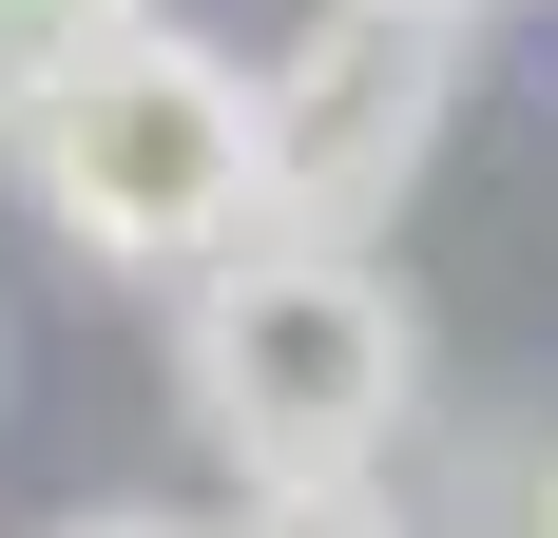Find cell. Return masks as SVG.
I'll use <instances>...</instances> for the list:
<instances>
[{
  "instance_id": "5b68a950",
  "label": "cell",
  "mask_w": 558,
  "mask_h": 538,
  "mask_svg": "<svg viewBox=\"0 0 558 538\" xmlns=\"http://www.w3.org/2000/svg\"><path fill=\"white\" fill-rule=\"evenodd\" d=\"M116 20H155V0H0V39H116Z\"/></svg>"
},
{
  "instance_id": "ba28073f",
  "label": "cell",
  "mask_w": 558,
  "mask_h": 538,
  "mask_svg": "<svg viewBox=\"0 0 558 538\" xmlns=\"http://www.w3.org/2000/svg\"><path fill=\"white\" fill-rule=\"evenodd\" d=\"M501 538H558V442L520 462V519H501Z\"/></svg>"
},
{
  "instance_id": "277c9868",
  "label": "cell",
  "mask_w": 558,
  "mask_h": 538,
  "mask_svg": "<svg viewBox=\"0 0 558 538\" xmlns=\"http://www.w3.org/2000/svg\"><path fill=\"white\" fill-rule=\"evenodd\" d=\"M213 538H424V519H404L386 462H347V481H231Z\"/></svg>"
},
{
  "instance_id": "7a4b0ae2",
  "label": "cell",
  "mask_w": 558,
  "mask_h": 538,
  "mask_svg": "<svg viewBox=\"0 0 558 538\" xmlns=\"http://www.w3.org/2000/svg\"><path fill=\"white\" fill-rule=\"evenodd\" d=\"M20 193L77 269L116 289H193L231 231L270 212V135H251V58L193 39V20H116V39H58L39 135H20Z\"/></svg>"
},
{
  "instance_id": "3957f363",
  "label": "cell",
  "mask_w": 558,
  "mask_h": 538,
  "mask_svg": "<svg viewBox=\"0 0 558 538\" xmlns=\"http://www.w3.org/2000/svg\"><path fill=\"white\" fill-rule=\"evenodd\" d=\"M444 115H462V39L404 20V0H308L270 58H251V135H270V212L251 231H366L444 173Z\"/></svg>"
},
{
  "instance_id": "52a82bcc",
  "label": "cell",
  "mask_w": 558,
  "mask_h": 538,
  "mask_svg": "<svg viewBox=\"0 0 558 538\" xmlns=\"http://www.w3.org/2000/svg\"><path fill=\"white\" fill-rule=\"evenodd\" d=\"M58 538H213V519H173V500H77Z\"/></svg>"
},
{
  "instance_id": "6da1fadb",
  "label": "cell",
  "mask_w": 558,
  "mask_h": 538,
  "mask_svg": "<svg viewBox=\"0 0 558 538\" xmlns=\"http://www.w3.org/2000/svg\"><path fill=\"white\" fill-rule=\"evenodd\" d=\"M173 424L213 442L231 481L404 462V424H424V308L386 289V250L231 231V250L173 289Z\"/></svg>"
},
{
  "instance_id": "8992f818",
  "label": "cell",
  "mask_w": 558,
  "mask_h": 538,
  "mask_svg": "<svg viewBox=\"0 0 558 538\" xmlns=\"http://www.w3.org/2000/svg\"><path fill=\"white\" fill-rule=\"evenodd\" d=\"M39 77H58V39H0V173H20V135H39Z\"/></svg>"
},
{
  "instance_id": "30bf717a",
  "label": "cell",
  "mask_w": 558,
  "mask_h": 538,
  "mask_svg": "<svg viewBox=\"0 0 558 538\" xmlns=\"http://www.w3.org/2000/svg\"><path fill=\"white\" fill-rule=\"evenodd\" d=\"M0 384H20V308H0Z\"/></svg>"
},
{
  "instance_id": "9c48e42d",
  "label": "cell",
  "mask_w": 558,
  "mask_h": 538,
  "mask_svg": "<svg viewBox=\"0 0 558 538\" xmlns=\"http://www.w3.org/2000/svg\"><path fill=\"white\" fill-rule=\"evenodd\" d=\"M404 20H444V39H482V20H501V0H404Z\"/></svg>"
}]
</instances>
